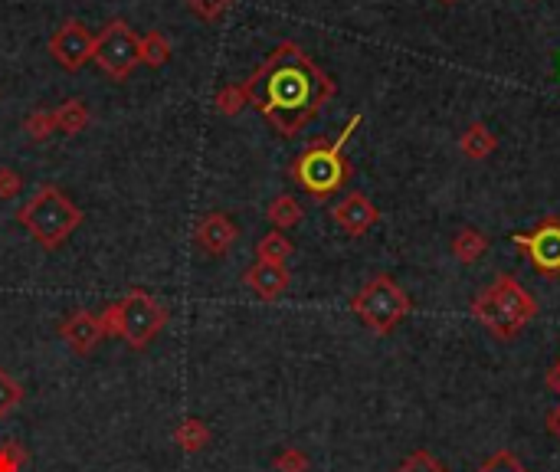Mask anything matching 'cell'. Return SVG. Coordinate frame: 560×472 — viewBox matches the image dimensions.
I'll list each match as a JSON object with an SVG mask.
<instances>
[{
	"label": "cell",
	"instance_id": "1",
	"mask_svg": "<svg viewBox=\"0 0 560 472\" xmlns=\"http://www.w3.org/2000/svg\"><path fill=\"white\" fill-rule=\"evenodd\" d=\"M249 105L282 138L299 135L312 118L335 99V79L308 56L299 43H279L253 76L243 82Z\"/></svg>",
	"mask_w": 560,
	"mask_h": 472
},
{
	"label": "cell",
	"instance_id": "2",
	"mask_svg": "<svg viewBox=\"0 0 560 472\" xmlns=\"http://www.w3.org/2000/svg\"><path fill=\"white\" fill-rule=\"evenodd\" d=\"M357 125H361V115H354L351 122L341 128V135L335 141H315V145H308L302 155L292 161V168H289L292 181L299 184L308 197L328 200L348 184L351 164L344 158V145H348V138L357 132Z\"/></svg>",
	"mask_w": 560,
	"mask_h": 472
},
{
	"label": "cell",
	"instance_id": "3",
	"mask_svg": "<svg viewBox=\"0 0 560 472\" xmlns=\"http://www.w3.org/2000/svg\"><path fill=\"white\" fill-rule=\"evenodd\" d=\"M17 223L43 250H59L82 223V210L56 184H43L27 204L17 210Z\"/></svg>",
	"mask_w": 560,
	"mask_h": 472
},
{
	"label": "cell",
	"instance_id": "4",
	"mask_svg": "<svg viewBox=\"0 0 560 472\" xmlns=\"http://www.w3.org/2000/svg\"><path fill=\"white\" fill-rule=\"evenodd\" d=\"M168 309L154 299V295L141 292V289H131L125 292L122 299L112 302L109 309L102 312V322H105V332L122 338L128 348L135 351H145L154 338L164 332V325H168Z\"/></svg>",
	"mask_w": 560,
	"mask_h": 472
},
{
	"label": "cell",
	"instance_id": "5",
	"mask_svg": "<svg viewBox=\"0 0 560 472\" xmlns=\"http://www.w3.org/2000/svg\"><path fill=\"white\" fill-rule=\"evenodd\" d=\"M351 312L361 318L374 335H390L393 328L413 312V299L393 276H374L354 292Z\"/></svg>",
	"mask_w": 560,
	"mask_h": 472
},
{
	"label": "cell",
	"instance_id": "6",
	"mask_svg": "<svg viewBox=\"0 0 560 472\" xmlns=\"http://www.w3.org/2000/svg\"><path fill=\"white\" fill-rule=\"evenodd\" d=\"M92 63L115 82H125L141 66V37L125 20H109L95 37Z\"/></svg>",
	"mask_w": 560,
	"mask_h": 472
},
{
	"label": "cell",
	"instance_id": "7",
	"mask_svg": "<svg viewBox=\"0 0 560 472\" xmlns=\"http://www.w3.org/2000/svg\"><path fill=\"white\" fill-rule=\"evenodd\" d=\"M511 243L528 256L531 269L544 279L560 276V217H544L531 233H515Z\"/></svg>",
	"mask_w": 560,
	"mask_h": 472
},
{
	"label": "cell",
	"instance_id": "8",
	"mask_svg": "<svg viewBox=\"0 0 560 472\" xmlns=\"http://www.w3.org/2000/svg\"><path fill=\"white\" fill-rule=\"evenodd\" d=\"M50 53L53 59L69 73H76L86 63H92V53H95V37L82 27L79 20H66L63 27H59L53 37H50Z\"/></svg>",
	"mask_w": 560,
	"mask_h": 472
},
{
	"label": "cell",
	"instance_id": "9",
	"mask_svg": "<svg viewBox=\"0 0 560 472\" xmlns=\"http://www.w3.org/2000/svg\"><path fill=\"white\" fill-rule=\"evenodd\" d=\"M485 292L492 295L495 305L508 315V322L515 325L518 332L531 322L534 315H538V302L531 299V292L524 289L515 276H508V273L495 276V282H492V286H485Z\"/></svg>",
	"mask_w": 560,
	"mask_h": 472
},
{
	"label": "cell",
	"instance_id": "10",
	"mask_svg": "<svg viewBox=\"0 0 560 472\" xmlns=\"http://www.w3.org/2000/svg\"><path fill=\"white\" fill-rule=\"evenodd\" d=\"M59 335H63V341L79 354V358H86V354H92L105 338H109L102 315L86 312V309H79V312L69 315L66 322L59 325Z\"/></svg>",
	"mask_w": 560,
	"mask_h": 472
},
{
	"label": "cell",
	"instance_id": "11",
	"mask_svg": "<svg viewBox=\"0 0 560 472\" xmlns=\"http://www.w3.org/2000/svg\"><path fill=\"white\" fill-rule=\"evenodd\" d=\"M331 217H335V223L348 236H364L380 220V210L374 207V200L367 197V194L351 191L348 197L341 200V204H335Z\"/></svg>",
	"mask_w": 560,
	"mask_h": 472
},
{
	"label": "cell",
	"instance_id": "12",
	"mask_svg": "<svg viewBox=\"0 0 560 472\" xmlns=\"http://www.w3.org/2000/svg\"><path fill=\"white\" fill-rule=\"evenodd\" d=\"M194 240L207 256H226L230 253V246L240 240V230L233 227V220L226 214H207L197 220Z\"/></svg>",
	"mask_w": 560,
	"mask_h": 472
},
{
	"label": "cell",
	"instance_id": "13",
	"mask_svg": "<svg viewBox=\"0 0 560 472\" xmlns=\"http://www.w3.org/2000/svg\"><path fill=\"white\" fill-rule=\"evenodd\" d=\"M243 282H246V289H253L256 299L276 302L279 295H285V289H289L292 273L279 263H259L256 259V263L243 273Z\"/></svg>",
	"mask_w": 560,
	"mask_h": 472
},
{
	"label": "cell",
	"instance_id": "14",
	"mask_svg": "<svg viewBox=\"0 0 560 472\" xmlns=\"http://www.w3.org/2000/svg\"><path fill=\"white\" fill-rule=\"evenodd\" d=\"M495 148H498V138L492 128L482 122H472L459 138V151L472 161H485L488 155H495Z\"/></svg>",
	"mask_w": 560,
	"mask_h": 472
},
{
	"label": "cell",
	"instance_id": "15",
	"mask_svg": "<svg viewBox=\"0 0 560 472\" xmlns=\"http://www.w3.org/2000/svg\"><path fill=\"white\" fill-rule=\"evenodd\" d=\"M488 253V236L475 227H462L456 236H452V256L459 259V263L475 266L479 259Z\"/></svg>",
	"mask_w": 560,
	"mask_h": 472
},
{
	"label": "cell",
	"instance_id": "16",
	"mask_svg": "<svg viewBox=\"0 0 560 472\" xmlns=\"http://www.w3.org/2000/svg\"><path fill=\"white\" fill-rule=\"evenodd\" d=\"M174 443L181 446L184 453H200V450H207V443H210V427L204 420H197V417H187L177 423V430H174Z\"/></svg>",
	"mask_w": 560,
	"mask_h": 472
},
{
	"label": "cell",
	"instance_id": "17",
	"mask_svg": "<svg viewBox=\"0 0 560 472\" xmlns=\"http://www.w3.org/2000/svg\"><path fill=\"white\" fill-rule=\"evenodd\" d=\"M53 118H56V128H59L63 135H79L82 128L89 125V105L82 102V99H66V102L53 112Z\"/></svg>",
	"mask_w": 560,
	"mask_h": 472
},
{
	"label": "cell",
	"instance_id": "18",
	"mask_svg": "<svg viewBox=\"0 0 560 472\" xmlns=\"http://www.w3.org/2000/svg\"><path fill=\"white\" fill-rule=\"evenodd\" d=\"M266 217H269V223L276 230H292V227H299V223H302V204L292 194H279L269 204Z\"/></svg>",
	"mask_w": 560,
	"mask_h": 472
},
{
	"label": "cell",
	"instance_id": "19",
	"mask_svg": "<svg viewBox=\"0 0 560 472\" xmlns=\"http://www.w3.org/2000/svg\"><path fill=\"white\" fill-rule=\"evenodd\" d=\"M292 253H295V246H292V240L282 230H272V233H266L256 243V259H259V263H279V266H285V259H289Z\"/></svg>",
	"mask_w": 560,
	"mask_h": 472
},
{
	"label": "cell",
	"instance_id": "20",
	"mask_svg": "<svg viewBox=\"0 0 560 472\" xmlns=\"http://www.w3.org/2000/svg\"><path fill=\"white\" fill-rule=\"evenodd\" d=\"M171 53H174V46H171V40L164 37L161 30H148L145 37H141V63H145V66L158 69V66L168 63Z\"/></svg>",
	"mask_w": 560,
	"mask_h": 472
},
{
	"label": "cell",
	"instance_id": "21",
	"mask_svg": "<svg viewBox=\"0 0 560 472\" xmlns=\"http://www.w3.org/2000/svg\"><path fill=\"white\" fill-rule=\"evenodd\" d=\"M213 105H217V112L226 115V118H233V115H240L249 99H246V89H243V82L236 86V82H230V86H223L217 92V99H213Z\"/></svg>",
	"mask_w": 560,
	"mask_h": 472
},
{
	"label": "cell",
	"instance_id": "22",
	"mask_svg": "<svg viewBox=\"0 0 560 472\" xmlns=\"http://www.w3.org/2000/svg\"><path fill=\"white\" fill-rule=\"evenodd\" d=\"M393 472H449L443 459H436L430 450H413Z\"/></svg>",
	"mask_w": 560,
	"mask_h": 472
},
{
	"label": "cell",
	"instance_id": "23",
	"mask_svg": "<svg viewBox=\"0 0 560 472\" xmlns=\"http://www.w3.org/2000/svg\"><path fill=\"white\" fill-rule=\"evenodd\" d=\"M53 128H56V118L53 112H30L27 118H23V132H27L33 141H46L53 135Z\"/></svg>",
	"mask_w": 560,
	"mask_h": 472
},
{
	"label": "cell",
	"instance_id": "24",
	"mask_svg": "<svg viewBox=\"0 0 560 472\" xmlns=\"http://www.w3.org/2000/svg\"><path fill=\"white\" fill-rule=\"evenodd\" d=\"M23 400V387L7 371H0V417H7L10 410H17Z\"/></svg>",
	"mask_w": 560,
	"mask_h": 472
},
{
	"label": "cell",
	"instance_id": "25",
	"mask_svg": "<svg viewBox=\"0 0 560 472\" xmlns=\"http://www.w3.org/2000/svg\"><path fill=\"white\" fill-rule=\"evenodd\" d=\"M27 463H30V456L17 440H7L0 446V472H23Z\"/></svg>",
	"mask_w": 560,
	"mask_h": 472
},
{
	"label": "cell",
	"instance_id": "26",
	"mask_svg": "<svg viewBox=\"0 0 560 472\" xmlns=\"http://www.w3.org/2000/svg\"><path fill=\"white\" fill-rule=\"evenodd\" d=\"M272 466H276V472H308V456L299 450V446H285V450L272 459Z\"/></svg>",
	"mask_w": 560,
	"mask_h": 472
},
{
	"label": "cell",
	"instance_id": "27",
	"mask_svg": "<svg viewBox=\"0 0 560 472\" xmlns=\"http://www.w3.org/2000/svg\"><path fill=\"white\" fill-rule=\"evenodd\" d=\"M475 472H528V469H524V463L511 450H498L492 459H485Z\"/></svg>",
	"mask_w": 560,
	"mask_h": 472
},
{
	"label": "cell",
	"instance_id": "28",
	"mask_svg": "<svg viewBox=\"0 0 560 472\" xmlns=\"http://www.w3.org/2000/svg\"><path fill=\"white\" fill-rule=\"evenodd\" d=\"M233 0H187V7L194 10L200 20H220L230 10Z\"/></svg>",
	"mask_w": 560,
	"mask_h": 472
},
{
	"label": "cell",
	"instance_id": "29",
	"mask_svg": "<svg viewBox=\"0 0 560 472\" xmlns=\"http://www.w3.org/2000/svg\"><path fill=\"white\" fill-rule=\"evenodd\" d=\"M23 191V177L14 168H0V200H10Z\"/></svg>",
	"mask_w": 560,
	"mask_h": 472
},
{
	"label": "cell",
	"instance_id": "30",
	"mask_svg": "<svg viewBox=\"0 0 560 472\" xmlns=\"http://www.w3.org/2000/svg\"><path fill=\"white\" fill-rule=\"evenodd\" d=\"M547 433H551L554 440L560 443V404L551 413H547Z\"/></svg>",
	"mask_w": 560,
	"mask_h": 472
},
{
	"label": "cell",
	"instance_id": "31",
	"mask_svg": "<svg viewBox=\"0 0 560 472\" xmlns=\"http://www.w3.org/2000/svg\"><path fill=\"white\" fill-rule=\"evenodd\" d=\"M547 387H551L554 394H560V358L554 361V368L547 371Z\"/></svg>",
	"mask_w": 560,
	"mask_h": 472
},
{
	"label": "cell",
	"instance_id": "32",
	"mask_svg": "<svg viewBox=\"0 0 560 472\" xmlns=\"http://www.w3.org/2000/svg\"><path fill=\"white\" fill-rule=\"evenodd\" d=\"M443 4H456V0H443Z\"/></svg>",
	"mask_w": 560,
	"mask_h": 472
}]
</instances>
